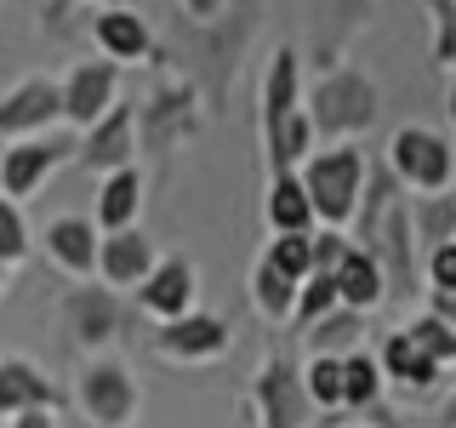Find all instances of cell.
Wrapping results in <instances>:
<instances>
[{
  "mask_svg": "<svg viewBox=\"0 0 456 428\" xmlns=\"http://www.w3.org/2000/svg\"><path fill=\"white\" fill-rule=\"evenodd\" d=\"M46 251L69 268V275H92V268H97V235H92V223H86V218H57L46 228Z\"/></svg>",
  "mask_w": 456,
  "mask_h": 428,
  "instance_id": "cell-16",
  "label": "cell"
},
{
  "mask_svg": "<svg viewBox=\"0 0 456 428\" xmlns=\"http://www.w3.org/2000/svg\"><path fill=\"white\" fill-rule=\"evenodd\" d=\"M388 166H394V177L405 183V189L434 194V189L451 183L456 154H451V143L439 132H428V126H399L394 143H388Z\"/></svg>",
  "mask_w": 456,
  "mask_h": 428,
  "instance_id": "cell-3",
  "label": "cell"
},
{
  "mask_svg": "<svg viewBox=\"0 0 456 428\" xmlns=\"http://www.w3.org/2000/svg\"><path fill=\"white\" fill-rule=\"evenodd\" d=\"M23 406H57V389L28 360H0V417Z\"/></svg>",
  "mask_w": 456,
  "mask_h": 428,
  "instance_id": "cell-17",
  "label": "cell"
},
{
  "mask_svg": "<svg viewBox=\"0 0 456 428\" xmlns=\"http://www.w3.org/2000/svg\"><path fill=\"white\" fill-rule=\"evenodd\" d=\"M97 46L109 57H142L149 52V29H142L137 12H103L97 18Z\"/></svg>",
  "mask_w": 456,
  "mask_h": 428,
  "instance_id": "cell-21",
  "label": "cell"
},
{
  "mask_svg": "<svg viewBox=\"0 0 456 428\" xmlns=\"http://www.w3.org/2000/svg\"><path fill=\"white\" fill-rule=\"evenodd\" d=\"M434 314L445 325H456V285H451V292H434Z\"/></svg>",
  "mask_w": 456,
  "mask_h": 428,
  "instance_id": "cell-32",
  "label": "cell"
},
{
  "mask_svg": "<svg viewBox=\"0 0 456 428\" xmlns=\"http://www.w3.org/2000/svg\"><path fill=\"white\" fill-rule=\"evenodd\" d=\"M360 320H365L360 309H342V314H320V320L308 325L314 349H337V342H354V337H360Z\"/></svg>",
  "mask_w": 456,
  "mask_h": 428,
  "instance_id": "cell-29",
  "label": "cell"
},
{
  "mask_svg": "<svg viewBox=\"0 0 456 428\" xmlns=\"http://www.w3.org/2000/svg\"><path fill=\"white\" fill-rule=\"evenodd\" d=\"M23 251H28V228H23V211H18V200H6L0 194V263H23Z\"/></svg>",
  "mask_w": 456,
  "mask_h": 428,
  "instance_id": "cell-28",
  "label": "cell"
},
{
  "mask_svg": "<svg viewBox=\"0 0 456 428\" xmlns=\"http://www.w3.org/2000/svg\"><path fill=\"white\" fill-rule=\"evenodd\" d=\"M114 63H80L75 75H69L63 86V120H75V126H92L97 114H103L114 103Z\"/></svg>",
  "mask_w": 456,
  "mask_h": 428,
  "instance_id": "cell-13",
  "label": "cell"
},
{
  "mask_svg": "<svg viewBox=\"0 0 456 428\" xmlns=\"http://www.w3.org/2000/svg\"><path fill=\"white\" fill-rule=\"evenodd\" d=\"M377 366H382V377L405 383V389H434V383H439V360H434V354H428L411 332H394Z\"/></svg>",
  "mask_w": 456,
  "mask_h": 428,
  "instance_id": "cell-14",
  "label": "cell"
},
{
  "mask_svg": "<svg viewBox=\"0 0 456 428\" xmlns=\"http://www.w3.org/2000/svg\"><path fill=\"white\" fill-rule=\"evenodd\" d=\"M57 114H63V86L57 80H23L12 97H0V137L46 132Z\"/></svg>",
  "mask_w": 456,
  "mask_h": 428,
  "instance_id": "cell-6",
  "label": "cell"
},
{
  "mask_svg": "<svg viewBox=\"0 0 456 428\" xmlns=\"http://www.w3.org/2000/svg\"><path fill=\"white\" fill-rule=\"evenodd\" d=\"M377 120V86L365 75H325L314 86V103H308V132L320 137H342V132H365Z\"/></svg>",
  "mask_w": 456,
  "mask_h": 428,
  "instance_id": "cell-2",
  "label": "cell"
},
{
  "mask_svg": "<svg viewBox=\"0 0 456 428\" xmlns=\"http://www.w3.org/2000/svg\"><path fill=\"white\" fill-rule=\"evenodd\" d=\"M57 6H63V0H57Z\"/></svg>",
  "mask_w": 456,
  "mask_h": 428,
  "instance_id": "cell-37",
  "label": "cell"
},
{
  "mask_svg": "<svg viewBox=\"0 0 456 428\" xmlns=\"http://www.w3.org/2000/svg\"><path fill=\"white\" fill-rule=\"evenodd\" d=\"M303 394L314 399V406H342V360L325 349H314V360L303 371Z\"/></svg>",
  "mask_w": 456,
  "mask_h": 428,
  "instance_id": "cell-25",
  "label": "cell"
},
{
  "mask_svg": "<svg viewBox=\"0 0 456 428\" xmlns=\"http://www.w3.org/2000/svg\"><path fill=\"white\" fill-rule=\"evenodd\" d=\"M52 411H57V406H23V411H12V417H18L12 428H57Z\"/></svg>",
  "mask_w": 456,
  "mask_h": 428,
  "instance_id": "cell-31",
  "label": "cell"
},
{
  "mask_svg": "<svg viewBox=\"0 0 456 428\" xmlns=\"http://www.w3.org/2000/svg\"><path fill=\"white\" fill-rule=\"evenodd\" d=\"M251 297H256V309H263L268 320H285L291 303H297V280L280 275V268L263 257V263H256V275H251Z\"/></svg>",
  "mask_w": 456,
  "mask_h": 428,
  "instance_id": "cell-24",
  "label": "cell"
},
{
  "mask_svg": "<svg viewBox=\"0 0 456 428\" xmlns=\"http://www.w3.org/2000/svg\"><path fill=\"white\" fill-rule=\"evenodd\" d=\"M75 149H80V160L92 166V171L126 166V160H132V109L109 103L92 126H86V143H75Z\"/></svg>",
  "mask_w": 456,
  "mask_h": 428,
  "instance_id": "cell-9",
  "label": "cell"
},
{
  "mask_svg": "<svg viewBox=\"0 0 456 428\" xmlns=\"http://www.w3.org/2000/svg\"><path fill=\"white\" fill-rule=\"evenodd\" d=\"M80 406L97 428H126L137 417V383L120 366H92L80 377Z\"/></svg>",
  "mask_w": 456,
  "mask_h": 428,
  "instance_id": "cell-5",
  "label": "cell"
},
{
  "mask_svg": "<svg viewBox=\"0 0 456 428\" xmlns=\"http://www.w3.org/2000/svg\"><path fill=\"white\" fill-rule=\"evenodd\" d=\"M337 303L342 309H360V314H370L388 297V285H382V268H377V257H370L365 246H342V257H337Z\"/></svg>",
  "mask_w": 456,
  "mask_h": 428,
  "instance_id": "cell-11",
  "label": "cell"
},
{
  "mask_svg": "<svg viewBox=\"0 0 456 428\" xmlns=\"http://www.w3.org/2000/svg\"><path fill=\"white\" fill-rule=\"evenodd\" d=\"M268 223H274L280 235L314 223V206H308L303 183H297V171H274V189H268Z\"/></svg>",
  "mask_w": 456,
  "mask_h": 428,
  "instance_id": "cell-20",
  "label": "cell"
},
{
  "mask_svg": "<svg viewBox=\"0 0 456 428\" xmlns=\"http://www.w3.org/2000/svg\"><path fill=\"white\" fill-rule=\"evenodd\" d=\"M411 228H417V240H428V246H439V240H456V194H417L405 206Z\"/></svg>",
  "mask_w": 456,
  "mask_h": 428,
  "instance_id": "cell-19",
  "label": "cell"
},
{
  "mask_svg": "<svg viewBox=\"0 0 456 428\" xmlns=\"http://www.w3.org/2000/svg\"><path fill=\"white\" fill-rule=\"evenodd\" d=\"M154 342H160V354H177V360H206V354L228 349V325L217 314H189L183 309L177 320H166L160 332H154Z\"/></svg>",
  "mask_w": 456,
  "mask_h": 428,
  "instance_id": "cell-10",
  "label": "cell"
},
{
  "mask_svg": "<svg viewBox=\"0 0 456 428\" xmlns=\"http://www.w3.org/2000/svg\"><path fill=\"white\" fill-rule=\"evenodd\" d=\"M445 109H451V126H456V80H451V97H445Z\"/></svg>",
  "mask_w": 456,
  "mask_h": 428,
  "instance_id": "cell-34",
  "label": "cell"
},
{
  "mask_svg": "<svg viewBox=\"0 0 456 428\" xmlns=\"http://www.w3.org/2000/svg\"><path fill=\"white\" fill-rule=\"evenodd\" d=\"M256 406H263L268 428H297V383L285 360H268L263 377H256Z\"/></svg>",
  "mask_w": 456,
  "mask_h": 428,
  "instance_id": "cell-18",
  "label": "cell"
},
{
  "mask_svg": "<svg viewBox=\"0 0 456 428\" xmlns=\"http://www.w3.org/2000/svg\"><path fill=\"white\" fill-rule=\"evenodd\" d=\"M263 257L280 268V275L303 280L308 268H314V240H308V228H291V235H280V240H274V246H268Z\"/></svg>",
  "mask_w": 456,
  "mask_h": 428,
  "instance_id": "cell-26",
  "label": "cell"
},
{
  "mask_svg": "<svg viewBox=\"0 0 456 428\" xmlns=\"http://www.w3.org/2000/svg\"><path fill=\"white\" fill-rule=\"evenodd\" d=\"M428 280H434V292H451L456 285V240L428 246Z\"/></svg>",
  "mask_w": 456,
  "mask_h": 428,
  "instance_id": "cell-30",
  "label": "cell"
},
{
  "mask_svg": "<svg viewBox=\"0 0 456 428\" xmlns=\"http://www.w3.org/2000/svg\"><path fill=\"white\" fill-rule=\"evenodd\" d=\"M183 6H189L194 18H217V12H223V0H183Z\"/></svg>",
  "mask_w": 456,
  "mask_h": 428,
  "instance_id": "cell-33",
  "label": "cell"
},
{
  "mask_svg": "<svg viewBox=\"0 0 456 428\" xmlns=\"http://www.w3.org/2000/svg\"><path fill=\"white\" fill-rule=\"evenodd\" d=\"M337 309V275L331 268H308L303 280H297V303H291V320L297 325H314L320 314Z\"/></svg>",
  "mask_w": 456,
  "mask_h": 428,
  "instance_id": "cell-23",
  "label": "cell"
},
{
  "mask_svg": "<svg viewBox=\"0 0 456 428\" xmlns=\"http://www.w3.org/2000/svg\"><path fill=\"white\" fill-rule=\"evenodd\" d=\"M445 417H451V423H456V399H451V411H445Z\"/></svg>",
  "mask_w": 456,
  "mask_h": 428,
  "instance_id": "cell-35",
  "label": "cell"
},
{
  "mask_svg": "<svg viewBox=\"0 0 456 428\" xmlns=\"http://www.w3.org/2000/svg\"><path fill=\"white\" fill-rule=\"evenodd\" d=\"M137 303L154 314V320H177L183 309L194 303V263L189 257H166L149 275L137 280Z\"/></svg>",
  "mask_w": 456,
  "mask_h": 428,
  "instance_id": "cell-7",
  "label": "cell"
},
{
  "mask_svg": "<svg viewBox=\"0 0 456 428\" xmlns=\"http://www.w3.org/2000/svg\"><path fill=\"white\" fill-rule=\"evenodd\" d=\"M405 332L417 337V342H422L428 354H434L439 366H445V360H456V325H445V320H439V314H422V320H411Z\"/></svg>",
  "mask_w": 456,
  "mask_h": 428,
  "instance_id": "cell-27",
  "label": "cell"
},
{
  "mask_svg": "<svg viewBox=\"0 0 456 428\" xmlns=\"http://www.w3.org/2000/svg\"><path fill=\"white\" fill-rule=\"evenodd\" d=\"M377 394H382V366L365 349L342 354V406L365 411V406H377Z\"/></svg>",
  "mask_w": 456,
  "mask_h": 428,
  "instance_id": "cell-22",
  "label": "cell"
},
{
  "mask_svg": "<svg viewBox=\"0 0 456 428\" xmlns=\"http://www.w3.org/2000/svg\"><path fill=\"white\" fill-rule=\"evenodd\" d=\"M97 268H103L109 285H137L154 268L149 235H137V228H109V235L97 240Z\"/></svg>",
  "mask_w": 456,
  "mask_h": 428,
  "instance_id": "cell-12",
  "label": "cell"
},
{
  "mask_svg": "<svg viewBox=\"0 0 456 428\" xmlns=\"http://www.w3.org/2000/svg\"><path fill=\"white\" fill-rule=\"evenodd\" d=\"M297 183H303L314 218L348 223L354 206H360V189H365V149H325V154H314V160L297 171Z\"/></svg>",
  "mask_w": 456,
  "mask_h": 428,
  "instance_id": "cell-1",
  "label": "cell"
},
{
  "mask_svg": "<svg viewBox=\"0 0 456 428\" xmlns=\"http://www.w3.org/2000/svg\"><path fill=\"white\" fill-rule=\"evenodd\" d=\"M69 149H75L69 137H28V143H18V149H6V154H0V194H6V200L35 194L40 177L69 160Z\"/></svg>",
  "mask_w": 456,
  "mask_h": 428,
  "instance_id": "cell-4",
  "label": "cell"
},
{
  "mask_svg": "<svg viewBox=\"0 0 456 428\" xmlns=\"http://www.w3.org/2000/svg\"><path fill=\"white\" fill-rule=\"evenodd\" d=\"M0 285H6V263H0Z\"/></svg>",
  "mask_w": 456,
  "mask_h": 428,
  "instance_id": "cell-36",
  "label": "cell"
},
{
  "mask_svg": "<svg viewBox=\"0 0 456 428\" xmlns=\"http://www.w3.org/2000/svg\"><path fill=\"white\" fill-rule=\"evenodd\" d=\"M63 325L75 332V342L97 349V342H109L120 332V303H114L103 285H75V292L63 297Z\"/></svg>",
  "mask_w": 456,
  "mask_h": 428,
  "instance_id": "cell-8",
  "label": "cell"
},
{
  "mask_svg": "<svg viewBox=\"0 0 456 428\" xmlns=\"http://www.w3.org/2000/svg\"><path fill=\"white\" fill-rule=\"evenodd\" d=\"M137 206H142V171L137 166H114L109 183H103V200H97V228H132L137 223Z\"/></svg>",
  "mask_w": 456,
  "mask_h": 428,
  "instance_id": "cell-15",
  "label": "cell"
}]
</instances>
